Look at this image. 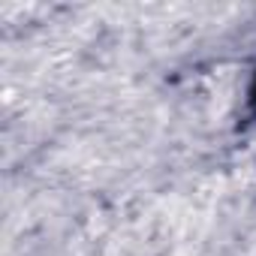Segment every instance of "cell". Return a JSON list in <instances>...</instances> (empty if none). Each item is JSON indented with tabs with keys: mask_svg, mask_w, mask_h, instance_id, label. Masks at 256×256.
Masks as SVG:
<instances>
[{
	"mask_svg": "<svg viewBox=\"0 0 256 256\" xmlns=\"http://www.w3.org/2000/svg\"><path fill=\"white\" fill-rule=\"evenodd\" d=\"M250 102L256 106V84H253V90H250Z\"/></svg>",
	"mask_w": 256,
	"mask_h": 256,
	"instance_id": "cell-1",
	"label": "cell"
}]
</instances>
